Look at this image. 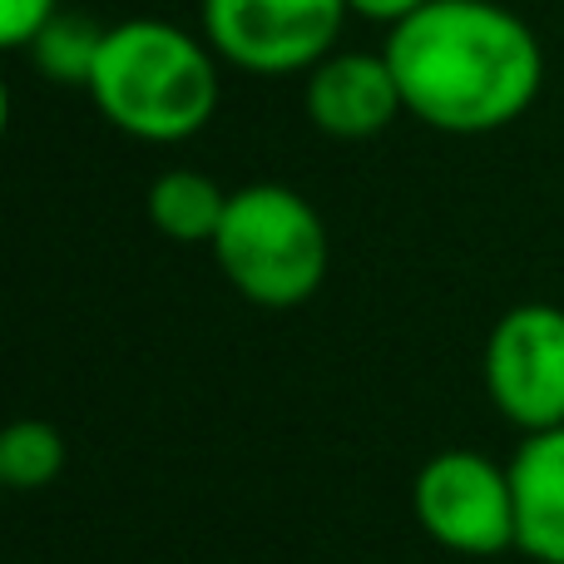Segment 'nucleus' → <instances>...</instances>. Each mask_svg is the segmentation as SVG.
I'll return each instance as SVG.
<instances>
[{"label":"nucleus","mask_w":564,"mask_h":564,"mask_svg":"<svg viewBox=\"0 0 564 564\" xmlns=\"http://www.w3.org/2000/svg\"><path fill=\"white\" fill-rule=\"evenodd\" d=\"M85 95L119 134L139 144H184L218 115V50L174 20H119L105 30Z\"/></svg>","instance_id":"nucleus-2"},{"label":"nucleus","mask_w":564,"mask_h":564,"mask_svg":"<svg viewBox=\"0 0 564 564\" xmlns=\"http://www.w3.org/2000/svg\"><path fill=\"white\" fill-rule=\"evenodd\" d=\"M347 15V0H204V40L243 75H307Z\"/></svg>","instance_id":"nucleus-6"},{"label":"nucleus","mask_w":564,"mask_h":564,"mask_svg":"<svg viewBox=\"0 0 564 564\" xmlns=\"http://www.w3.org/2000/svg\"><path fill=\"white\" fill-rule=\"evenodd\" d=\"M59 15V0H0V45L25 50L45 20Z\"/></svg>","instance_id":"nucleus-12"},{"label":"nucleus","mask_w":564,"mask_h":564,"mask_svg":"<svg viewBox=\"0 0 564 564\" xmlns=\"http://www.w3.org/2000/svg\"><path fill=\"white\" fill-rule=\"evenodd\" d=\"M401 105L436 134H496L545 85L535 30L500 0H431L387 35Z\"/></svg>","instance_id":"nucleus-1"},{"label":"nucleus","mask_w":564,"mask_h":564,"mask_svg":"<svg viewBox=\"0 0 564 564\" xmlns=\"http://www.w3.org/2000/svg\"><path fill=\"white\" fill-rule=\"evenodd\" d=\"M421 6H431V0H347L351 15L377 20V25H401V20L416 15Z\"/></svg>","instance_id":"nucleus-13"},{"label":"nucleus","mask_w":564,"mask_h":564,"mask_svg":"<svg viewBox=\"0 0 564 564\" xmlns=\"http://www.w3.org/2000/svg\"><path fill=\"white\" fill-rule=\"evenodd\" d=\"M228 188L198 169H164L144 194V214L169 243H214L228 214Z\"/></svg>","instance_id":"nucleus-9"},{"label":"nucleus","mask_w":564,"mask_h":564,"mask_svg":"<svg viewBox=\"0 0 564 564\" xmlns=\"http://www.w3.org/2000/svg\"><path fill=\"white\" fill-rule=\"evenodd\" d=\"M411 510L431 545L466 560H496L516 550V486L510 460L480 456L466 446H446L421 460L411 480Z\"/></svg>","instance_id":"nucleus-4"},{"label":"nucleus","mask_w":564,"mask_h":564,"mask_svg":"<svg viewBox=\"0 0 564 564\" xmlns=\"http://www.w3.org/2000/svg\"><path fill=\"white\" fill-rule=\"evenodd\" d=\"M480 377L490 406L520 436L564 426V307L516 302L500 312L486 337Z\"/></svg>","instance_id":"nucleus-5"},{"label":"nucleus","mask_w":564,"mask_h":564,"mask_svg":"<svg viewBox=\"0 0 564 564\" xmlns=\"http://www.w3.org/2000/svg\"><path fill=\"white\" fill-rule=\"evenodd\" d=\"M69 460V446L50 421L20 416L0 431V480L10 490H45L59 480Z\"/></svg>","instance_id":"nucleus-11"},{"label":"nucleus","mask_w":564,"mask_h":564,"mask_svg":"<svg viewBox=\"0 0 564 564\" xmlns=\"http://www.w3.org/2000/svg\"><path fill=\"white\" fill-rule=\"evenodd\" d=\"M302 109L312 129L341 144L377 139L381 129H391V119L406 115L387 50H332L327 59H317L302 75Z\"/></svg>","instance_id":"nucleus-7"},{"label":"nucleus","mask_w":564,"mask_h":564,"mask_svg":"<svg viewBox=\"0 0 564 564\" xmlns=\"http://www.w3.org/2000/svg\"><path fill=\"white\" fill-rule=\"evenodd\" d=\"M214 263L243 302L268 312H292L312 302L327 282L332 238L322 214L288 184H243L228 198Z\"/></svg>","instance_id":"nucleus-3"},{"label":"nucleus","mask_w":564,"mask_h":564,"mask_svg":"<svg viewBox=\"0 0 564 564\" xmlns=\"http://www.w3.org/2000/svg\"><path fill=\"white\" fill-rule=\"evenodd\" d=\"M105 30L109 25H95L89 15L59 10L55 20L40 25V35L25 45V55L50 85L89 89V75H95V65H99V45H105Z\"/></svg>","instance_id":"nucleus-10"},{"label":"nucleus","mask_w":564,"mask_h":564,"mask_svg":"<svg viewBox=\"0 0 564 564\" xmlns=\"http://www.w3.org/2000/svg\"><path fill=\"white\" fill-rule=\"evenodd\" d=\"M516 486V555L564 564V426L535 431L510 456Z\"/></svg>","instance_id":"nucleus-8"}]
</instances>
